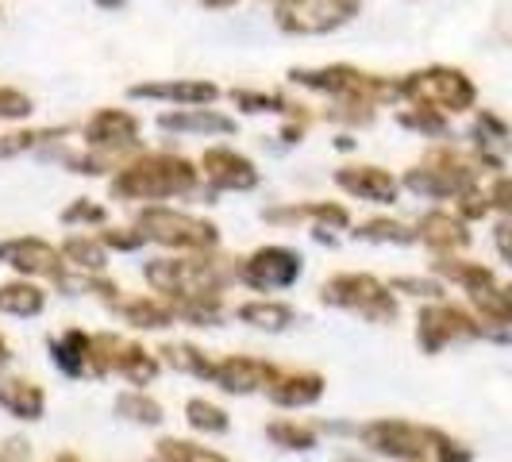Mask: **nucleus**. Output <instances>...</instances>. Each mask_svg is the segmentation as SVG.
<instances>
[{
  "label": "nucleus",
  "mask_w": 512,
  "mask_h": 462,
  "mask_svg": "<svg viewBox=\"0 0 512 462\" xmlns=\"http://www.w3.org/2000/svg\"><path fill=\"white\" fill-rule=\"evenodd\" d=\"M362 439L378 451V455H393V459H436V462H470V451L459 447L451 436H443L436 428H416V424H401V420H378L370 428H362Z\"/></svg>",
  "instance_id": "obj_1"
},
{
  "label": "nucleus",
  "mask_w": 512,
  "mask_h": 462,
  "mask_svg": "<svg viewBox=\"0 0 512 462\" xmlns=\"http://www.w3.org/2000/svg\"><path fill=\"white\" fill-rule=\"evenodd\" d=\"M193 181H197V174L185 158L158 154V158H147L139 166H128L120 178L112 181V189L124 193V197H170V193L193 189Z\"/></svg>",
  "instance_id": "obj_2"
},
{
  "label": "nucleus",
  "mask_w": 512,
  "mask_h": 462,
  "mask_svg": "<svg viewBox=\"0 0 512 462\" xmlns=\"http://www.w3.org/2000/svg\"><path fill=\"white\" fill-rule=\"evenodd\" d=\"M401 93L412 97L416 104L424 108H443V112H466L474 104V81L459 70H447V66H436V70H424V74H412Z\"/></svg>",
  "instance_id": "obj_3"
},
{
  "label": "nucleus",
  "mask_w": 512,
  "mask_h": 462,
  "mask_svg": "<svg viewBox=\"0 0 512 462\" xmlns=\"http://www.w3.org/2000/svg\"><path fill=\"white\" fill-rule=\"evenodd\" d=\"M320 297H324V305L359 308L362 316H370V320H393L397 316V305L385 293V285L366 278V274H339V278H332L320 289Z\"/></svg>",
  "instance_id": "obj_4"
},
{
  "label": "nucleus",
  "mask_w": 512,
  "mask_h": 462,
  "mask_svg": "<svg viewBox=\"0 0 512 462\" xmlns=\"http://www.w3.org/2000/svg\"><path fill=\"white\" fill-rule=\"evenodd\" d=\"M482 335H497L489 332L482 320H474L470 312H462L455 305H432L420 312V347L424 351H439V347H447L451 339H482ZM497 339H505V335H497Z\"/></svg>",
  "instance_id": "obj_5"
},
{
  "label": "nucleus",
  "mask_w": 512,
  "mask_h": 462,
  "mask_svg": "<svg viewBox=\"0 0 512 462\" xmlns=\"http://www.w3.org/2000/svg\"><path fill=\"white\" fill-rule=\"evenodd\" d=\"M143 235H151L166 247H216V228L205 220L181 216V212H166V208H151L139 216Z\"/></svg>",
  "instance_id": "obj_6"
},
{
  "label": "nucleus",
  "mask_w": 512,
  "mask_h": 462,
  "mask_svg": "<svg viewBox=\"0 0 512 462\" xmlns=\"http://www.w3.org/2000/svg\"><path fill=\"white\" fill-rule=\"evenodd\" d=\"M297 274H301V258L285 247H262L239 266V278L251 289H285L297 282Z\"/></svg>",
  "instance_id": "obj_7"
},
{
  "label": "nucleus",
  "mask_w": 512,
  "mask_h": 462,
  "mask_svg": "<svg viewBox=\"0 0 512 462\" xmlns=\"http://www.w3.org/2000/svg\"><path fill=\"white\" fill-rule=\"evenodd\" d=\"M216 385L228 389V393H255L258 385H274L278 370L270 362H258V359H224L216 366Z\"/></svg>",
  "instance_id": "obj_8"
},
{
  "label": "nucleus",
  "mask_w": 512,
  "mask_h": 462,
  "mask_svg": "<svg viewBox=\"0 0 512 462\" xmlns=\"http://www.w3.org/2000/svg\"><path fill=\"white\" fill-rule=\"evenodd\" d=\"M0 262L24 270V274H54L58 278V251L47 247L43 239H8L0 243Z\"/></svg>",
  "instance_id": "obj_9"
},
{
  "label": "nucleus",
  "mask_w": 512,
  "mask_h": 462,
  "mask_svg": "<svg viewBox=\"0 0 512 462\" xmlns=\"http://www.w3.org/2000/svg\"><path fill=\"white\" fill-rule=\"evenodd\" d=\"M208 178H212V189H255V166L247 158L231 151H208L205 154Z\"/></svg>",
  "instance_id": "obj_10"
},
{
  "label": "nucleus",
  "mask_w": 512,
  "mask_h": 462,
  "mask_svg": "<svg viewBox=\"0 0 512 462\" xmlns=\"http://www.w3.org/2000/svg\"><path fill=\"white\" fill-rule=\"evenodd\" d=\"M343 189H351V193H359V197H370V201H378V205H389L393 197H397V181L389 178L385 170L378 166H366V170H339L335 174Z\"/></svg>",
  "instance_id": "obj_11"
},
{
  "label": "nucleus",
  "mask_w": 512,
  "mask_h": 462,
  "mask_svg": "<svg viewBox=\"0 0 512 462\" xmlns=\"http://www.w3.org/2000/svg\"><path fill=\"white\" fill-rule=\"evenodd\" d=\"M320 393H324V378L320 374H289V378H274V385H270V401H278L285 409L312 405Z\"/></svg>",
  "instance_id": "obj_12"
},
{
  "label": "nucleus",
  "mask_w": 512,
  "mask_h": 462,
  "mask_svg": "<svg viewBox=\"0 0 512 462\" xmlns=\"http://www.w3.org/2000/svg\"><path fill=\"white\" fill-rule=\"evenodd\" d=\"M108 347H112L108 366H116L131 385H147L154 374H158V362H154L143 347H120V343H116V335H108Z\"/></svg>",
  "instance_id": "obj_13"
},
{
  "label": "nucleus",
  "mask_w": 512,
  "mask_h": 462,
  "mask_svg": "<svg viewBox=\"0 0 512 462\" xmlns=\"http://www.w3.org/2000/svg\"><path fill=\"white\" fill-rule=\"evenodd\" d=\"M0 409L20 416V420H39L43 416V389L12 378V382L0 385Z\"/></svg>",
  "instance_id": "obj_14"
},
{
  "label": "nucleus",
  "mask_w": 512,
  "mask_h": 462,
  "mask_svg": "<svg viewBox=\"0 0 512 462\" xmlns=\"http://www.w3.org/2000/svg\"><path fill=\"white\" fill-rule=\"evenodd\" d=\"M420 239H428L436 251H455V247H466V243H470V231L462 228V220H455V216L432 212V216H424V224H420Z\"/></svg>",
  "instance_id": "obj_15"
},
{
  "label": "nucleus",
  "mask_w": 512,
  "mask_h": 462,
  "mask_svg": "<svg viewBox=\"0 0 512 462\" xmlns=\"http://www.w3.org/2000/svg\"><path fill=\"white\" fill-rule=\"evenodd\" d=\"M85 135H89V143H97V147H108V143H135V135H139V124L131 120L128 112H101L89 128H85Z\"/></svg>",
  "instance_id": "obj_16"
},
{
  "label": "nucleus",
  "mask_w": 512,
  "mask_h": 462,
  "mask_svg": "<svg viewBox=\"0 0 512 462\" xmlns=\"http://www.w3.org/2000/svg\"><path fill=\"white\" fill-rule=\"evenodd\" d=\"M439 274H447V278H455V282L474 297V293H486V289H493V270L489 266H482V262H459V258H443V262H436Z\"/></svg>",
  "instance_id": "obj_17"
},
{
  "label": "nucleus",
  "mask_w": 512,
  "mask_h": 462,
  "mask_svg": "<svg viewBox=\"0 0 512 462\" xmlns=\"http://www.w3.org/2000/svg\"><path fill=\"white\" fill-rule=\"evenodd\" d=\"M135 97H162V101H185V104H205L216 101V85H201V81H174V85H135Z\"/></svg>",
  "instance_id": "obj_18"
},
{
  "label": "nucleus",
  "mask_w": 512,
  "mask_h": 462,
  "mask_svg": "<svg viewBox=\"0 0 512 462\" xmlns=\"http://www.w3.org/2000/svg\"><path fill=\"white\" fill-rule=\"evenodd\" d=\"M89 335H81V332H70V335H62V339H54L51 343V359L54 366H62L66 374H85V366H89Z\"/></svg>",
  "instance_id": "obj_19"
},
{
  "label": "nucleus",
  "mask_w": 512,
  "mask_h": 462,
  "mask_svg": "<svg viewBox=\"0 0 512 462\" xmlns=\"http://www.w3.org/2000/svg\"><path fill=\"white\" fill-rule=\"evenodd\" d=\"M43 289H35V285L27 282H16V285H0V312H12V316H35V312H43Z\"/></svg>",
  "instance_id": "obj_20"
},
{
  "label": "nucleus",
  "mask_w": 512,
  "mask_h": 462,
  "mask_svg": "<svg viewBox=\"0 0 512 462\" xmlns=\"http://www.w3.org/2000/svg\"><path fill=\"white\" fill-rule=\"evenodd\" d=\"M239 320H243V324H255L262 332H282V328H289L293 312L285 305H274V301H258V305L239 308Z\"/></svg>",
  "instance_id": "obj_21"
},
{
  "label": "nucleus",
  "mask_w": 512,
  "mask_h": 462,
  "mask_svg": "<svg viewBox=\"0 0 512 462\" xmlns=\"http://www.w3.org/2000/svg\"><path fill=\"white\" fill-rule=\"evenodd\" d=\"M162 128H178V131H235L228 116H216V112H170L162 116Z\"/></svg>",
  "instance_id": "obj_22"
},
{
  "label": "nucleus",
  "mask_w": 512,
  "mask_h": 462,
  "mask_svg": "<svg viewBox=\"0 0 512 462\" xmlns=\"http://www.w3.org/2000/svg\"><path fill=\"white\" fill-rule=\"evenodd\" d=\"M162 359L170 362V366H178V370H185V374H201V378H212V374H216V366H212L197 347H185V343L162 347Z\"/></svg>",
  "instance_id": "obj_23"
},
{
  "label": "nucleus",
  "mask_w": 512,
  "mask_h": 462,
  "mask_svg": "<svg viewBox=\"0 0 512 462\" xmlns=\"http://www.w3.org/2000/svg\"><path fill=\"white\" fill-rule=\"evenodd\" d=\"M116 412L135 420V424H158V420H162V405L151 401V397H143V393H124V397L116 401Z\"/></svg>",
  "instance_id": "obj_24"
},
{
  "label": "nucleus",
  "mask_w": 512,
  "mask_h": 462,
  "mask_svg": "<svg viewBox=\"0 0 512 462\" xmlns=\"http://www.w3.org/2000/svg\"><path fill=\"white\" fill-rule=\"evenodd\" d=\"M189 424L197 428V432H228V412L224 409H216L212 401H189Z\"/></svg>",
  "instance_id": "obj_25"
},
{
  "label": "nucleus",
  "mask_w": 512,
  "mask_h": 462,
  "mask_svg": "<svg viewBox=\"0 0 512 462\" xmlns=\"http://www.w3.org/2000/svg\"><path fill=\"white\" fill-rule=\"evenodd\" d=\"M124 316H128L135 328H170L174 324V312L162 305H151V301H131L124 308Z\"/></svg>",
  "instance_id": "obj_26"
},
{
  "label": "nucleus",
  "mask_w": 512,
  "mask_h": 462,
  "mask_svg": "<svg viewBox=\"0 0 512 462\" xmlns=\"http://www.w3.org/2000/svg\"><path fill=\"white\" fill-rule=\"evenodd\" d=\"M359 239H374V243H416L420 235L409 231L405 224H393V220H370L359 228Z\"/></svg>",
  "instance_id": "obj_27"
},
{
  "label": "nucleus",
  "mask_w": 512,
  "mask_h": 462,
  "mask_svg": "<svg viewBox=\"0 0 512 462\" xmlns=\"http://www.w3.org/2000/svg\"><path fill=\"white\" fill-rule=\"evenodd\" d=\"M158 455H162V462H228L220 459V455H212V451H205V447H197V443H178V439H162Z\"/></svg>",
  "instance_id": "obj_28"
},
{
  "label": "nucleus",
  "mask_w": 512,
  "mask_h": 462,
  "mask_svg": "<svg viewBox=\"0 0 512 462\" xmlns=\"http://www.w3.org/2000/svg\"><path fill=\"white\" fill-rule=\"evenodd\" d=\"M266 436L274 439L278 447H285V451H308V447L316 443V436H312L308 428H301V424H289V420H282V424H270V428H266Z\"/></svg>",
  "instance_id": "obj_29"
},
{
  "label": "nucleus",
  "mask_w": 512,
  "mask_h": 462,
  "mask_svg": "<svg viewBox=\"0 0 512 462\" xmlns=\"http://www.w3.org/2000/svg\"><path fill=\"white\" fill-rule=\"evenodd\" d=\"M62 255L70 258L74 266H81V270H104V251L97 243H89V239H70L62 247Z\"/></svg>",
  "instance_id": "obj_30"
},
{
  "label": "nucleus",
  "mask_w": 512,
  "mask_h": 462,
  "mask_svg": "<svg viewBox=\"0 0 512 462\" xmlns=\"http://www.w3.org/2000/svg\"><path fill=\"white\" fill-rule=\"evenodd\" d=\"M393 289L412 293V297H432V301H439V297H443V285L428 282V278H397V282H393Z\"/></svg>",
  "instance_id": "obj_31"
},
{
  "label": "nucleus",
  "mask_w": 512,
  "mask_h": 462,
  "mask_svg": "<svg viewBox=\"0 0 512 462\" xmlns=\"http://www.w3.org/2000/svg\"><path fill=\"white\" fill-rule=\"evenodd\" d=\"M31 112V101L20 97V93H12V89H0V116L4 120H16V116H27Z\"/></svg>",
  "instance_id": "obj_32"
},
{
  "label": "nucleus",
  "mask_w": 512,
  "mask_h": 462,
  "mask_svg": "<svg viewBox=\"0 0 512 462\" xmlns=\"http://www.w3.org/2000/svg\"><path fill=\"white\" fill-rule=\"evenodd\" d=\"M489 205L501 208L505 216H512V178L493 181V189H489Z\"/></svg>",
  "instance_id": "obj_33"
},
{
  "label": "nucleus",
  "mask_w": 512,
  "mask_h": 462,
  "mask_svg": "<svg viewBox=\"0 0 512 462\" xmlns=\"http://www.w3.org/2000/svg\"><path fill=\"white\" fill-rule=\"evenodd\" d=\"M459 197H462V201H459L462 216H470V220H478V216H486V212H489V201H486V197H478L474 189H462Z\"/></svg>",
  "instance_id": "obj_34"
},
{
  "label": "nucleus",
  "mask_w": 512,
  "mask_h": 462,
  "mask_svg": "<svg viewBox=\"0 0 512 462\" xmlns=\"http://www.w3.org/2000/svg\"><path fill=\"white\" fill-rule=\"evenodd\" d=\"M74 220H97V224H101V220H104V208L85 205V201H81V205H74L70 212H66V224H74Z\"/></svg>",
  "instance_id": "obj_35"
},
{
  "label": "nucleus",
  "mask_w": 512,
  "mask_h": 462,
  "mask_svg": "<svg viewBox=\"0 0 512 462\" xmlns=\"http://www.w3.org/2000/svg\"><path fill=\"white\" fill-rule=\"evenodd\" d=\"M104 243H108V247H120V251H135V247L143 243V235H120V231H108V235H104Z\"/></svg>",
  "instance_id": "obj_36"
},
{
  "label": "nucleus",
  "mask_w": 512,
  "mask_h": 462,
  "mask_svg": "<svg viewBox=\"0 0 512 462\" xmlns=\"http://www.w3.org/2000/svg\"><path fill=\"white\" fill-rule=\"evenodd\" d=\"M8 362V347H4V339H0V366Z\"/></svg>",
  "instance_id": "obj_37"
},
{
  "label": "nucleus",
  "mask_w": 512,
  "mask_h": 462,
  "mask_svg": "<svg viewBox=\"0 0 512 462\" xmlns=\"http://www.w3.org/2000/svg\"><path fill=\"white\" fill-rule=\"evenodd\" d=\"M54 462H77L74 455H62V459H54Z\"/></svg>",
  "instance_id": "obj_38"
},
{
  "label": "nucleus",
  "mask_w": 512,
  "mask_h": 462,
  "mask_svg": "<svg viewBox=\"0 0 512 462\" xmlns=\"http://www.w3.org/2000/svg\"><path fill=\"white\" fill-rule=\"evenodd\" d=\"M101 4H120V0H101Z\"/></svg>",
  "instance_id": "obj_39"
},
{
  "label": "nucleus",
  "mask_w": 512,
  "mask_h": 462,
  "mask_svg": "<svg viewBox=\"0 0 512 462\" xmlns=\"http://www.w3.org/2000/svg\"><path fill=\"white\" fill-rule=\"evenodd\" d=\"M509 228H512V224H509Z\"/></svg>",
  "instance_id": "obj_40"
}]
</instances>
